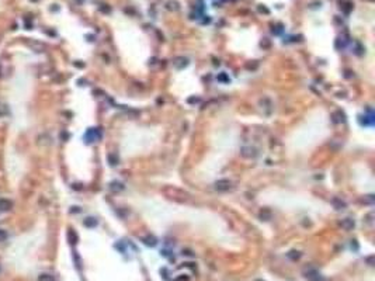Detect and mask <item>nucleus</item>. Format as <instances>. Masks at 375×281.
Returning a JSON list of instances; mask_svg holds the SVG:
<instances>
[{"instance_id":"dca6fc26","label":"nucleus","mask_w":375,"mask_h":281,"mask_svg":"<svg viewBox=\"0 0 375 281\" xmlns=\"http://www.w3.org/2000/svg\"><path fill=\"white\" fill-rule=\"evenodd\" d=\"M258 10H260V11H264V13H268V10L264 9V7H258Z\"/></svg>"},{"instance_id":"9b49d317","label":"nucleus","mask_w":375,"mask_h":281,"mask_svg":"<svg viewBox=\"0 0 375 281\" xmlns=\"http://www.w3.org/2000/svg\"><path fill=\"white\" fill-rule=\"evenodd\" d=\"M85 225L86 226H96V225H97V221H96L94 218H87L85 221Z\"/></svg>"},{"instance_id":"6e6552de","label":"nucleus","mask_w":375,"mask_h":281,"mask_svg":"<svg viewBox=\"0 0 375 281\" xmlns=\"http://www.w3.org/2000/svg\"><path fill=\"white\" fill-rule=\"evenodd\" d=\"M142 240H143V243L148 245V246H155V245H156V238H153V236H146V238H143Z\"/></svg>"},{"instance_id":"4468645a","label":"nucleus","mask_w":375,"mask_h":281,"mask_svg":"<svg viewBox=\"0 0 375 281\" xmlns=\"http://www.w3.org/2000/svg\"><path fill=\"white\" fill-rule=\"evenodd\" d=\"M6 239H7V233H6V231L0 229V242H4Z\"/></svg>"},{"instance_id":"f03ea898","label":"nucleus","mask_w":375,"mask_h":281,"mask_svg":"<svg viewBox=\"0 0 375 281\" xmlns=\"http://www.w3.org/2000/svg\"><path fill=\"white\" fill-rule=\"evenodd\" d=\"M305 277L306 278H309V280H312V281H320L322 280V277H320V274L315 270V268H308V270H305Z\"/></svg>"},{"instance_id":"0eeeda50","label":"nucleus","mask_w":375,"mask_h":281,"mask_svg":"<svg viewBox=\"0 0 375 281\" xmlns=\"http://www.w3.org/2000/svg\"><path fill=\"white\" fill-rule=\"evenodd\" d=\"M38 281H55V278H53V276H51V274L42 273V274L38 276Z\"/></svg>"},{"instance_id":"f257e3e1","label":"nucleus","mask_w":375,"mask_h":281,"mask_svg":"<svg viewBox=\"0 0 375 281\" xmlns=\"http://www.w3.org/2000/svg\"><path fill=\"white\" fill-rule=\"evenodd\" d=\"M230 187H232V183L229 182V180H226V179L218 180V182L215 183V188H216L218 191H228V190H230Z\"/></svg>"},{"instance_id":"39448f33","label":"nucleus","mask_w":375,"mask_h":281,"mask_svg":"<svg viewBox=\"0 0 375 281\" xmlns=\"http://www.w3.org/2000/svg\"><path fill=\"white\" fill-rule=\"evenodd\" d=\"M91 139L90 142H93V141H96V139H99L100 138V133H99V131L97 129H94V128H91L90 131H87V133H86V139Z\"/></svg>"},{"instance_id":"1a4fd4ad","label":"nucleus","mask_w":375,"mask_h":281,"mask_svg":"<svg viewBox=\"0 0 375 281\" xmlns=\"http://www.w3.org/2000/svg\"><path fill=\"white\" fill-rule=\"evenodd\" d=\"M110 188H111L113 191H121V190L124 188V186H122V183H119V182H113L110 184Z\"/></svg>"},{"instance_id":"9d476101","label":"nucleus","mask_w":375,"mask_h":281,"mask_svg":"<svg viewBox=\"0 0 375 281\" xmlns=\"http://www.w3.org/2000/svg\"><path fill=\"white\" fill-rule=\"evenodd\" d=\"M288 257H290L291 260H298V259L301 257V253H299V252H295V250H292V252H290V253H288Z\"/></svg>"},{"instance_id":"2eb2a0df","label":"nucleus","mask_w":375,"mask_h":281,"mask_svg":"<svg viewBox=\"0 0 375 281\" xmlns=\"http://www.w3.org/2000/svg\"><path fill=\"white\" fill-rule=\"evenodd\" d=\"M261 218H267L266 221H268V219L271 218V214H270V211H264V212H261Z\"/></svg>"},{"instance_id":"7ed1b4c3","label":"nucleus","mask_w":375,"mask_h":281,"mask_svg":"<svg viewBox=\"0 0 375 281\" xmlns=\"http://www.w3.org/2000/svg\"><path fill=\"white\" fill-rule=\"evenodd\" d=\"M354 221L351 219V218H346L344 221H341V228L343 229H346V231H351L353 228H354Z\"/></svg>"},{"instance_id":"ddd939ff","label":"nucleus","mask_w":375,"mask_h":281,"mask_svg":"<svg viewBox=\"0 0 375 281\" xmlns=\"http://www.w3.org/2000/svg\"><path fill=\"white\" fill-rule=\"evenodd\" d=\"M169 9L170 10H179V3L177 1H169Z\"/></svg>"},{"instance_id":"423d86ee","label":"nucleus","mask_w":375,"mask_h":281,"mask_svg":"<svg viewBox=\"0 0 375 281\" xmlns=\"http://www.w3.org/2000/svg\"><path fill=\"white\" fill-rule=\"evenodd\" d=\"M333 205L336 210H344L346 208V202L340 198H333Z\"/></svg>"},{"instance_id":"f3484780","label":"nucleus","mask_w":375,"mask_h":281,"mask_svg":"<svg viewBox=\"0 0 375 281\" xmlns=\"http://www.w3.org/2000/svg\"><path fill=\"white\" fill-rule=\"evenodd\" d=\"M31 1H38V0H31Z\"/></svg>"},{"instance_id":"f8f14e48","label":"nucleus","mask_w":375,"mask_h":281,"mask_svg":"<svg viewBox=\"0 0 375 281\" xmlns=\"http://www.w3.org/2000/svg\"><path fill=\"white\" fill-rule=\"evenodd\" d=\"M69 239H70V243H73V245L77 242V236L73 231H69Z\"/></svg>"},{"instance_id":"20e7f679","label":"nucleus","mask_w":375,"mask_h":281,"mask_svg":"<svg viewBox=\"0 0 375 281\" xmlns=\"http://www.w3.org/2000/svg\"><path fill=\"white\" fill-rule=\"evenodd\" d=\"M13 207V202L7 198H1L0 200V210L1 211H9L10 208Z\"/></svg>"}]
</instances>
